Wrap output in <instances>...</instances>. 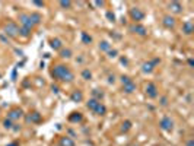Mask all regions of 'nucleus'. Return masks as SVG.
Masks as SVG:
<instances>
[{"instance_id": "f257e3e1", "label": "nucleus", "mask_w": 194, "mask_h": 146, "mask_svg": "<svg viewBox=\"0 0 194 146\" xmlns=\"http://www.w3.org/2000/svg\"><path fill=\"white\" fill-rule=\"evenodd\" d=\"M51 75H53L56 79L59 80H64V82H70V80L75 79V75L72 73V70L69 69L67 66H63V64H57L54 66V69L51 70Z\"/></svg>"}, {"instance_id": "f03ea898", "label": "nucleus", "mask_w": 194, "mask_h": 146, "mask_svg": "<svg viewBox=\"0 0 194 146\" xmlns=\"http://www.w3.org/2000/svg\"><path fill=\"white\" fill-rule=\"evenodd\" d=\"M4 34L9 35V37H16L19 35V28L15 22H7L4 25Z\"/></svg>"}, {"instance_id": "7ed1b4c3", "label": "nucleus", "mask_w": 194, "mask_h": 146, "mask_svg": "<svg viewBox=\"0 0 194 146\" xmlns=\"http://www.w3.org/2000/svg\"><path fill=\"white\" fill-rule=\"evenodd\" d=\"M159 126H161V129H162V130L171 132L172 129H174V121H172L169 117H163L162 120L159 121Z\"/></svg>"}, {"instance_id": "20e7f679", "label": "nucleus", "mask_w": 194, "mask_h": 146, "mask_svg": "<svg viewBox=\"0 0 194 146\" xmlns=\"http://www.w3.org/2000/svg\"><path fill=\"white\" fill-rule=\"evenodd\" d=\"M19 21H21V23H22L23 28H29L32 29V22H31V18H29V15H25V13H22V15H19Z\"/></svg>"}, {"instance_id": "39448f33", "label": "nucleus", "mask_w": 194, "mask_h": 146, "mask_svg": "<svg viewBox=\"0 0 194 146\" xmlns=\"http://www.w3.org/2000/svg\"><path fill=\"white\" fill-rule=\"evenodd\" d=\"M146 95L149 98H156L158 96V88L153 83H147L146 85Z\"/></svg>"}, {"instance_id": "423d86ee", "label": "nucleus", "mask_w": 194, "mask_h": 146, "mask_svg": "<svg viewBox=\"0 0 194 146\" xmlns=\"http://www.w3.org/2000/svg\"><path fill=\"white\" fill-rule=\"evenodd\" d=\"M130 15H132V18L134 21H142L144 18V12H142L139 7H133V9L130 10Z\"/></svg>"}, {"instance_id": "0eeeda50", "label": "nucleus", "mask_w": 194, "mask_h": 146, "mask_svg": "<svg viewBox=\"0 0 194 146\" xmlns=\"http://www.w3.org/2000/svg\"><path fill=\"white\" fill-rule=\"evenodd\" d=\"M21 117H22V111H21V110H12V111L9 113V115H7V118H9L10 121L12 120H19Z\"/></svg>"}, {"instance_id": "6e6552de", "label": "nucleus", "mask_w": 194, "mask_h": 146, "mask_svg": "<svg viewBox=\"0 0 194 146\" xmlns=\"http://www.w3.org/2000/svg\"><path fill=\"white\" fill-rule=\"evenodd\" d=\"M163 26H166V28H174V25H175V19L174 18H171V16H165L162 21Z\"/></svg>"}, {"instance_id": "1a4fd4ad", "label": "nucleus", "mask_w": 194, "mask_h": 146, "mask_svg": "<svg viewBox=\"0 0 194 146\" xmlns=\"http://www.w3.org/2000/svg\"><path fill=\"white\" fill-rule=\"evenodd\" d=\"M123 86H124V92H127V94H132L133 91H136V85H134V82H133V80L124 83Z\"/></svg>"}, {"instance_id": "9d476101", "label": "nucleus", "mask_w": 194, "mask_h": 146, "mask_svg": "<svg viewBox=\"0 0 194 146\" xmlns=\"http://www.w3.org/2000/svg\"><path fill=\"white\" fill-rule=\"evenodd\" d=\"M132 31L133 32H136V34H139V35H146V28H144L143 25H134L132 28Z\"/></svg>"}, {"instance_id": "9b49d317", "label": "nucleus", "mask_w": 194, "mask_h": 146, "mask_svg": "<svg viewBox=\"0 0 194 146\" xmlns=\"http://www.w3.org/2000/svg\"><path fill=\"white\" fill-rule=\"evenodd\" d=\"M193 23L188 21V22H184V25H182V31L185 32L187 35H190V34H193Z\"/></svg>"}, {"instance_id": "f8f14e48", "label": "nucleus", "mask_w": 194, "mask_h": 146, "mask_svg": "<svg viewBox=\"0 0 194 146\" xmlns=\"http://www.w3.org/2000/svg\"><path fill=\"white\" fill-rule=\"evenodd\" d=\"M169 9L172 10V12H175V13H180L182 9V6L178 3V2H172V3H169Z\"/></svg>"}, {"instance_id": "ddd939ff", "label": "nucleus", "mask_w": 194, "mask_h": 146, "mask_svg": "<svg viewBox=\"0 0 194 146\" xmlns=\"http://www.w3.org/2000/svg\"><path fill=\"white\" fill-rule=\"evenodd\" d=\"M95 114H98V115H104V114H105V113H106V108H105V105H104V104H101V102H99V104H98L96 105V108H95Z\"/></svg>"}, {"instance_id": "4468645a", "label": "nucleus", "mask_w": 194, "mask_h": 146, "mask_svg": "<svg viewBox=\"0 0 194 146\" xmlns=\"http://www.w3.org/2000/svg\"><path fill=\"white\" fill-rule=\"evenodd\" d=\"M29 18H31L32 25H38V23L41 22V15H40V13H31Z\"/></svg>"}, {"instance_id": "2eb2a0df", "label": "nucleus", "mask_w": 194, "mask_h": 146, "mask_svg": "<svg viewBox=\"0 0 194 146\" xmlns=\"http://www.w3.org/2000/svg\"><path fill=\"white\" fill-rule=\"evenodd\" d=\"M60 146H75V142H73L70 137H61V140H60Z\"/></svg>"}, {"instance_id": "dca6fc26", "label": "nucleus", "mask_w": 194, "mask_h": 146, "mask_svg": "<svg viewBox=\"0 0 194 146\" xmlns=\"http://www.w3.org/2000/svg\"><path fill=\"white\" fill-rule=\"evenodd\" d=\"M72 99H73L75 102L82 101V99H83V94H82L80 91H75V92L72 94Z\"/></svg>"}, {"instance_id": "f3484780", "label": "nucleus", "mask_w": 194, "mask_h": 146, "mask_svg": "<svg viewBox=\"0 0 194 146\" xmlns=\"http://www.w3.org/2000/svg\"><path fill=\"white\" fill-rule=\"evenodd\" d=\"M50 45L54 48V50H60V48H61V41H60L59 38H54V40L50 41Z\"/></svg>"}, {"instance_id": "a211bd4d", "label": "nucleus", "mask_w": 194, "mask_h": 146, "mask_svg": "<svg viewBox=\"0 0 194 146\" xmlns=\"http://www.w3.org/2000/svg\"><path fill=\"white\" fill-rule=\"evenodd\" d=\"M98 104H99V101H96L95 98H92V99H89V102L86 104V107H88L89 110H92V111H95V108H96Z\"/></svg>"}, {"instance_id": "6ab92c4d", "label": "nucleus", "mask_w": 194, "mask_h": 146, "mask_svg": "<svg viewBox=\"0 0 194 146\" xmlns=\"http://www.w3.org/2000/svg\"><path fill=\"white\" fill-rule=\"evenodd\" d=\"M28 120L31 121V123H38V121H41V115L38 114V113H32L28 117Z\"/></svg>"}, {"instance_id": "aec40b11", "label": "nucleus", "mask_w": 194, "mask_h": 146, "mask_svg": "<svg viewBox=\"0 0 194 146\" xmlns=\"http://www.w3.org/2000/svg\"><path fill=\"white\" fill-rule=\"evenodd\" d=\"M19 35H22V37H29L31 35V29L29 28H19Z\"/></svg>"}, {"instance_id": "412c9836", "label": "nucleus", "mask_w": 194, "mask_h": 146, "mask_svg": "<svg viewBox=\"0 0 194 146\" xmlns=\"http://www.w3.org/2000/svg\"><path fill=\"white\" fill-rule=\"evenodd\" d=\"M61 57L63 59H70L72 57V50H70V48H66V50H64V48H63L61 50Z\"/></svg>"}, {"instance_id": "4be33fe9", "label": "nucleus", "mask_w": 194, "mask_h": 146, "mask_svg": "<svg viewBox=\"0 0 194 146\" xmlns=\"http://www.w3.org/2000/svg\"><path fill=\"white\" fill-rule=\"evenodd\" d=\"M82 76H83V79H85V80H89V79H92V73L89 72L88 69H85L83 72H82Z\"/></svg>"}, {"instance_id": "5701e85b", "label": "nucleus", "mask_w": 194, "mask_h": 146, "mask_svg": "<svg viewBox=\"0 0 194 146\" xmlns=\"http://www.w3.org/2000/svg\"><path fill=\"white\" fill-rule=\"evenodd\" d=\"M153 64H152V63H143V72H152V70H153Z\"/></svg>"}, {"instance_id": "b1692460", "label": "nucleus", "mask_w": 194, "mask_h": 146, "mask_svg": "<svg viewBox=\"0 0 194 146\" xmlns=\"http://www.w3.org/2000/svg\"><path fill=\"white\" fill-rule=\"evenodd\" d=\"M99 48L102 51H110V44L106 41H102V42H99Z\"/></svg>"}, {"instance_id": "393cba45", "label": "nucleus", "mask_w": 194, "mask_h": 146, "mask_svg": "<svg viewBox=\"0 0 194 146\" xmlns=\"http://www.w3.org/2000/svg\"><path fill=\"white\" fill-rule=\"evenodd\" d=\"M70 120L72 121H80L82 120V114L80 113H73V115H70Z\"/></svg>"}, {"instance_id": "a878e982", "label": "nucleus", "mask_w": 194, "mask_h": 146, "mask_svg": "<svg viewBox=\"0 0 194 146\" xmlns=\"http://www.w3.org/2000/svg\"><path fill=\"white\" fill-rule=\"evenodd\" d=\"M92 94H94V96H96V98H95V99H96V101H101V98H102V96H104V92H99L98 89H95V91H94V92H92Z\"/></svg>"}, {"instance_id": "bb28decb", "label": "nucleus", "mask_w": 194, "mask_h": 146, "mask_svg": "<svg viewBox=\"0 0 194 146\" xmlns=\"http://www.w3.org/2000/svg\"><path fill=\"white\" fill-rule=\"evenodd\" d=\"M82 40H83V42H86V44H89V42L92 41V38L89 37L88 34H86V32H83V34H82Z\"/></svg>"}, {"instance_id": "cd10ccee", "label": "nucleus", "mask_w": 194, "mask_h": 146, "mask_svg": "<svg viewBox=\"0 0 194 146\" xmlns=\"http://www.w3.org/2000/svg\"><path fill=\"white\" fill-rule=\"evenodd\" d=\"M130 127H132V123H130V121H125V123H123L121 130H123V132H127L128 129H130Z\"/></svg>"}, {"instance_id": "c85d7f7f", "label": "nucleus", "mask_w": 194, "mask_h": 146, "mask_svg": "<svg viewBox=\"0 0 194 146\" xmlns=\"http://www.w3.org/2000/svg\"><path fill=\"white\" fill-rule=\"evenodd\" d=\"M3 124H4V127H6V129H12V121H10L9 118H7V120H4Z\"/></svg>"}, {"instance_id": "c756f323", "label": "nucleus", "mask_w": 194, "mask_h": 146, "mask_svg": "<svg viewBox=\"0 0 194 146\" xmlns=\"http://www.w3.org/2000/svg\"><path fill=\"white\" fill-rule=\"evenodd\" d=\"M60 6H61V7H67V9H69V7L72 6V3H70V2H60Z\"/></svg>"}, {"instance_id": "7c9ffc66", "label": "nucleus", "mask_w": 194, "mask_h": 146, "mask_svg": "<svg viewBox=\"0 0 194 146\" xmlns=\"http://www.w3.org/2000/svg\"><path fill=\"white\" fill-rule=\"evenodd\" d=\"M130 80H132V79H130L128 76H123V77H121V82H123V85H124V83H127V82H130Z\"/></svg>"}, {"instance_id": "2f4dec72", "label": "nucleus", "mask_w": 194, "mask_h": 146, "mask_svg": "<svg viewBox=\"0 0 194 146\" xmlns=\"http://www.w3.org/2000/svg\"><path fill=\"white\" fill-rule=\"evenodd\" d=\"M108 54H110V57H115V56H117V50H110V51H108Z\"/></svg>"}, {"instance_id": "473e14b6", "label": "nucleus", "mask_w": 194, "mask_h": 146, "mask_svg": "<svg viewBox=\"0 0 194 146\" xmlns=\"http://www.w3.org/2000/svg\"><path fill=\"white\" fill-rule=\"evenodd\" d=\"M106 16H108V18H110L111 21H114V13H111V12H108L106 13Z\"/></svg>"}, {"instance_id": "72a5a7b5", "label": "nucleus", "mask_w": 194, "mask_h": 146, "mask_svg": "<svg viewBox=\"0 0 194 146\" xmlns=\"http://www.w3.org/2000/svg\"><path fill=\"white\" fill-rule=\"evenodd\" d=\"M187 146H194V140H193V139H190V140L187 142Z\"/></svg>"}, {"instance_id": "f704fd0d", "label": "nucleus", "mask_w": 194, "mask_h": 146, "mask_svg": "<svg viewBox=\"0 0 194 146\" xmlns=\"http://www.w3.org/2000/svg\"><path fill=\"white\" fill-rule=\"evenodd\" d=\"M108 82L113 83V82H114V76H110V80H108Z\"/></svg>"}, {"instance_id": "c9c22d12", "label": "nucleus", "mask_w": 194, "mask_h": 146, "mask_svg": "<svg viewBox=\"0 0 194 146\" xmlns=\"http://www.w3.org/2000/svg\"><path fill=\"white\" fill-rule=\"evenodd\" d=\"M7 146H19V145H18V143H16V142H15V143H10V145H7Z\"/></svg>"}]
</instances>
